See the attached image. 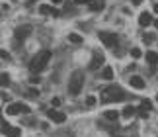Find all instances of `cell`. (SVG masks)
I'll list each match as a JSON object with an SVG mask.
<instances>
[{
    "instance_id": "1",
    "label": "cell",
    "mask_w": 158,
    "mask_h": 137,
    "mask_svg": "<svg viewBox=\"0 0 158 137\" xmlns=\"http://www.w3.org/2000/svg\"><path fill=\"white\" fill-rule=\"evenodd\" d=\"M49 61H51V51H49V49H43V51H39V53L31 59L29 68H31L33 73H41L47 65H49Z\"/></svg>"
},
{
    "instance_id": "2",
    "label": "cell",
    "mask_w": 158,
    "mask_h": 137,
    "mask_svg": "<svg viewBox=\"0 0 158 137\" xmlns=\"http://www.w3.org/2000/svg\"><path fill=\"white\" fill-rule=\"evenodd\" d=\"M82 84H84V73L82 71H74V73L70 74V80H69V92H70L72 96L80 94Z\"/></svg>"
},
{
    "instance_id": "3",
    "label": "cell",
    "mask_w": 158,
    "mask_h": 137,
    "mask_svg": "<svg viewBox=\"0 0 158 137\" xmlns=\"http://www.w3.org/2000/svg\"><path fill=\"white\" fill-rule=\"evenodd\" d=\"M125 90L119 88V86H109L104 90V102H121L125 100Z\"/></svg>"
},
{
    "instance_id": "4",
    "label": "cell",
    "mask_w": 158,
    "mask_h": 137,
    "mask_svg": "<svg viewBox=\"0 0 158 137\" xmlns=\"http://www.w3.org/2000/svg\"><path fill=\"white\" fill-rule=\"evenodd\" d=\"M100 41L104 43L106 47H109V49L117 47V43H119L117 35H115V33H111V32H100Z\"/></svg>"
},
{
    "instance_id": "5",
    "label": "cell",
    "mask_w": 158,
    "mask_h": 137,
    "mask_svg": "<svg viewBox=\"0 0 158 137\" xmlns=\"http://www.w3.org/2000/svg\"><path fill=\"white\" fill-rule=\"evenodd\" d=\"M8 112L10 116H18V114H29V106H26V104H22V102H12L10 106H8Z\"/></svg>"
},
{
    "instance_id": "6",
    "label": "cell",
    "mask_w": 158,
    "mask_h": 137,
    "mask_svg": "<svg viewBox=\"0 0 158 137\" xmlns=\"http://www.w3.org/2000/svg\"><path fill=\"white\" fill-rule=\"evenodd\" d=\"M47 117H49L51 122H55V123L66 122V114H64V112H59V110H49V112H47Z\"/></svg>"
},
{
    "instance_id": "7",
    "label": "cell",
    "mask_w": 158,
    "mask_h": 137,
    "mask_svg": "<svg viewBox=\"0 0 158 137\" xmlns=\"http://www.w3.org/2000/svg\"><path fill=\"white\" fill-rule=\"evenodd\" d=\"M31 33V26H20V28H16V32H14V35H16V39H26V37Z\"/></svg>"
},
{
    "instance_id": "8",
    "label": "cell",
    "mask_w": 158,
    "mask_h": 137,
    "mask_svg": "<svg viewBox=\"0 0 158 137\" xmlns=\"http://www.w3.org/2000/svg\"><path fill=\"white\" fill-rule=\"evenodd\" d=\"M129 84H131V86H133L135 90H143L144 86H147V82H144V78L137 77V74H133V77L129 78Z\"/></svg>"
},
{
    "instance_id": "9",
    "label": "cell",
    "mask_w": 158,
    "mask_h": 137,
    "mask_svg": "<svg viewBox=\"0 0 158 137\" xmlns=\"http://www.w3.org/2000/svg\"><path fill=\"white\" fill-rule=\"evenodd\" d=\"M88 8L92 10V12H102V10L106 8V0H90Z\"/></svg>"
},
{
    "instance_id": "10",
    "label": "cell",
    "mask_w": 158,
    "mask_h": 137,
    "mask_svg": "<svg viewBox=\"0 0 158 137\" xmlns=\"http://www.w3.org/2000/svg\"><path fill=\"white\" fill-rule=\"evenodd\" d=\"M98 67H104V55H102V53H94L92 61H90V68H98Z\"/></svg>"
},
{
    "instance_id": "11",
    "label": "cell",
    "mask_w": 158,
    "mask_h": 137,
    "mask_svg": "<svg viewBox=\"0 0 158 137\" xmlns=\"http://www.w3.org/2000/svg\"><path fill=\"white\" fill-rule=\"evenodd\" d=\"M154 20H152V16L148 14V12H143L141 16H139V24H141L143 28H147V26H150V24H152Z\"/></svg>"
},
{
    "instance_id": "12",
    "label": "cell",
    "mask_w": 158,
    "mask_h": 137,
    "mask_svg": "<svg viewBox=\"0 0 158 137\" xmlns=\"http://www.w3.org/2000/svg\"><path fill=\"white\" fill-rule=\"evenodd\" d=\"M135 112H137V108H135V106H125V108H123V112H121V116H123L125 120H131V117L135 116Z\"/></svg>"
},
{
    "instance_id": "13",
    "label": "cell",
    "mask_w": 158,
    "mask_h": 137,
    "mask_svg": "<svg viewBox=\"0 0 158 137\" xmlns=\"http://www.w3.org/2000/svg\"><path fill=\"white\" fill-rule=\"evenodd\" d=\"M144 59H147L148 65H156V63H158V53H156V51H147Z\"/></svg>"
},
{
    "instance_id": "14",
    "label": "cell",
    "mask_w": 158,
    "mask_h": 137,
    "mask_svg": "<svg viewBox=\"0 0 158 137\" xmlns=\"http://www.w3.org/2000/svg\"><path fill=\"white\" fill-rule=\"evenodd\" d=\"M113 74H115V73H113V68H111V67H104V71H102V77H104L106 80H111V78H113Z\"/></svg>"
},
{
    "instance_id": "15",
    "label": "cell",
    "mask_w": 158,
    "mask_h": 137,
    "mask_svg": "<svg viewBox=\"0 0 158 137\" xmlns=\"http://www.w3.org/2000/svg\"><path fill=\"white\" fill-rule=\"evenodd\" d=\"M51 12H53V8L49 4H41L39 6V14H43V16H51Z\"/></svg>"
},
{
    "instance_id": "16",
    "label": "cell",
    "mask_w": 158,
    "mask_h": 137,
    "mask_svg": "<svg viewBox=\"0 0 158 137\" xmlns=\"http://www.w3.org/2000/svg\"><path fill=\"white\" fill-rule=\"evenodd\" d=\"M8 84H10V74L0 73V86H8Z\"/></svg>"
},
{
    "instance_id": "17",
    "label": "cell",
    "mask_w": 158,
    "mask_h": 137,
    "mask_svg": "<svg viewBox=\"0 0 158 137\" xmlns=\"http://www.w3.org/2000/svg\"><path fill=\"white\" fill-rule=\"evenodd\" d=\"M106 117H107L109 122H115V120L119 117V112H115V110H107V112H106Z\"/></svg>"
},
{
    "instance_id": "18",
    "label": "cell",
    "mask_w": 158,
    "mask_h": 137,
    "mask_svg": "<svg viewBox=\"0 0 158 137\" xmlns=\"http://www.w3.org/2000/svg\"><path fill=\"white\" fill-rule=\"evenodd\" d=\"M6 135H8V137H22V129L20 127H12Z\"/></svg>"
},
{
    "instance_id": "19",
    "label": "cell",
    "mask_w": 158,
    "mask_h": 137,
    "mask_svg": "<svg viewBox=\"0 0 158 137\" xmlns=\"http://www.w3.org/2000/svg\"><path fill=\"white\" fill-rule=\"evenodd\" d=\"M69 41H70V43H82V35H78V33H69Z\"/></svg>"
},
{
    "instance_id": "20",
    "label": "cell",
    "mask_w": 158,
    "mask_h": 137,
    "mask_svg": "<svg viewBox=\"0 0 158 137\" xmlns=\"http://www.w3.org/2000/svg\"><path fill=\"white\" fill-rule=\"evenodd\" d=\"M131 57H133V59H139V57H143V51H141L139 47H133V49H131Z\"/></svg>"
},
{
    "instance_id": "21",
    "label": "cell",
    "mask_w": 158,
    "mask_h": 137,
    "mask_svg": "<svg viewBox=\"0 0 158 137\" xmlns=\"http://www.w3.org/2000/svg\"><path fill=\"white\" fill-rule=\"evenodd\" d=\"M10 129H12V126H10V123H6V122H2V126H0V131H2V133H8Z\"/></svg>"
},
{
    "instance_id": "22",
    "label": "cell",
    "mask_w": 158,
    "mask_h": 137,
    "mask_svg": "<svg viewBox=\"0 0 158 137\" xmlns=\"http://www.w3.org/2000/svg\"><path fill=\"white\" fill-rule=\"evenodd\" d=\"M143 41H144V43H152V41H154V35H152V33H144V35H143Z\"/></svg>"
},
{
    "instance_id": "23",
    "label": "cell",
    "mask_w": 158,
    "mask_h": 137,
    "mask_svg": "<svg viewBox=\"0 0 158 137\" xmlns=\"http://www.w3.org/2000/svg\"><path fill=\"white\" fill-rule=\"evenodd\" d=\"M137 112H139V116H141V117H144V120L148 117V110H144V108H139Z\"/></svg>"
},
{
    "instance_id": "24",
    "label": "cell",
    "mask_w": 158,
    "mask_h": 137,
    "mask_svg": "<svg viewBox=\"0 0 158 137\" xmlns=\"http://www.w3.org/2000/svg\"><path fill=\"white\" fill-rule=\"evenodd\" d=\"M86 106H96V96H88L86 98Z\"/></svg>"
},
{
    "instance_id": "25",
    "label": "cell",
    "mask_w": 158,
    "mask_h": 137,
    "mask_svg": "<svg viewBox=\"0 0 158 137\" xmlns=\"http://www.w3.org/2000/svg\"><path fill=\"white\" fill-rule=\"evenodd\" d=\"M27 94H29V98H37V96H39V92H37V88H31V90L27 92Z\"/></svg>"
},
{
    "instance_id": "26",
    "label": "cell",
    "mask_w": 158,
    "mask_h": 137,
    "mask_svg": "<svg viewBox=\"0 0 158 137\" xmlns=\"http://www.w3.org/2000/svg\"><path fill=\"white\" fill-rule=\"evenodd\" d=\"M150 100H143V104H141V108H144V110H150Z\"/></svg>"
},
{
    "instance_id": "27",
    "label": "cell",
    "mask_w": 158,
    "mask_h": 137,
    "mask_svg": "<svg viewBox=\"0 0 158 137\" xmlns=\"http://www.w3.org/2000/svg\"><path fill=\"white\" fill-rule=\"evenodd\" d=\"M0 59H10V53L4 51V49H0Z\"/></svg>"
},
{
    "instance_id": "28",
    "label": "cell",
    "mask_w": 158,
    "mask_h": 137,
    "mask_svg": "<svg viewBox=\"0 0 158 137\" xmlns=\"http://www.w3.org/2000/svg\"><path fill=\"white\" fill-rule=\"evenodd\" d=\"M37 82H41V78L39 77H31V84H37Z\"/></svg>"
},
{
    "instance_id": "29",
    "label": "cell",
    "mask_w": 158,
    "mask_h": 137,
    "mask_svg": "<svg viewBox=\"0 0 158 137\" xmlns=\"http://www.w3.org/2000/svg\"><path fill=\"white\" fill-rule=\"evenodd\" d=\"M51 16H55V18H59L60 14H59V10H55V8H53V12H51Z\"/></svg>"
},
{
    "instance_id": "30",
    "label": "cell",
    "mask_w": 158,
    "mask_h": 137,
    "mask_svg": "<svg viewBox=\"0 0 158 137\" xmlns=\"http://www.w3.org/2000/svg\"><path fill=\"white\" fill-rule=\"evenodd\" d=\"M60 104V98H53V106H59Z\"/></svg>"
},
{
    "instance_id": "31",
    "label": "cell",
    "mask_w": 158,
    "mask_h": 137,
    "mask_svg": "<svg viewBox=\"0 0 158 137\" xmlns=\"http://www.w3.org/2000/svg\"><path fill=\"white\" fill-rule=\"evenodd\" d=\"M74 2H76V4H88L90 0H74Z\"/></svg>"
},
{
    "instance_id": "32",
    "label": "cell",
    "mask_w": 158,
    "mask_h": 137,
    "mask_svg": "<svg viewBox=\"0 0 158 137\" xmlns=\"http://www.w3.org/2000/svg\"><path fill=\"white\" fill-rule=\"evenodd\" d=\"M131 2H133V4H135V6H139V4H141V2H143V0H131Z\"/></svg>"
},
{
    "instance_id": "33",
    "label": "cell",
    "mask_w": 158,
    "mask_h": 137,
    "mask_svg": "<svg viewBox=\"0 0 158 137\" xmlns=\"http://www.w3.org/2000/svg\"><path fill=\"white\" fill-rule=\"evenodd\" d=\"M51 2H55V4H60V2H63V0H51Z\"/></svg>"
},
{
    "instance_id": "34",
    "label": "cell",
    "mask_w": 158,
    "mask_h": 137,
    "mask_svg": "<svg viewBox=\"0 0 158 137\" xmlns=\"http://www.w3.org/2000/svg\"><path fill=\"white\" fill-rule=\"evenodd\" d=\"M152 24H154V26H156V28H158V18H156V20H154V22H152Z\"/></svg>"
},
{
    "instance_id": "35",
    "label": "cell",
    "mask_w": 158,
    "mask_h": 137,
    "mask_svg": "<svg viewBox=\"0 0 158 137\" xmlns=\"http://www.w3.org/2000/svg\"><path fill=\"white\" fill-rule=\"evenodd\" d=\"M154 12H158V4H154Z\"/></svg>"
},
{
    "instance_id": "36",
    "label": "cell",
    "mask_w": 158,
    "mask_h": 137,
    "mask_svg": "<svg viewBox=\"0 0 158 137\" xmlns=\"http://www.w3.org/2000/svg\"><path fill=\"white\" fill-rule=\"evenodd\" d=\"M0 120H2V108H0Z\"/></svg>"
},
{
    "instance_id": "37",
    "label": "cell",
    "mask_w": 158,
    "mask_h": 137,
    "mask_svg": "<svg viewBox=\"0 0 158 137\" xmlns=\"http://www.w3.org/2000/svg\"><path fill=\"white\" fill-rule=\"evenodd\" d=\"M156 102H158V94H156Z\"/></svg>"
},
{
    "instance_id": "38",
    "label": "cell",
    "mask_w": 158,
    "mask_h": 137,
    "mask_svg": "<svg viewBox=\"0 0 158 137\" xmlns=\"http://www.w3.org/2000/svg\"><path fill=\"white\" fill-rule=\"evenodd\" d=\"M31 2H35V0H31Z\"/></svg>"
}]
</instances>
